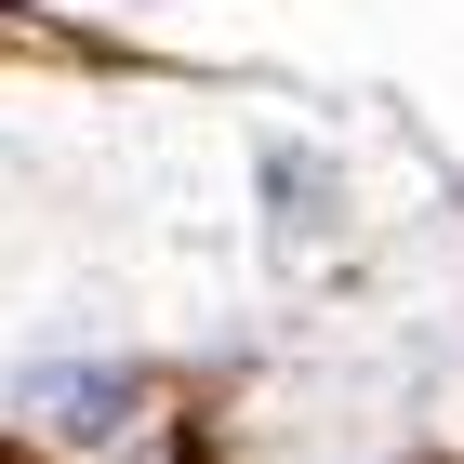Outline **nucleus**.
<instances>
[{
    "mask_svg": "<svg viewBox=\"0 0 464 464\" xmlns=\"http://www.w3.org/2000/svg\"><path fill=\"white\" fill-rule=\"evenodd\" d=\"M266 199H279V239H319L332 226V160L319 146H266Z\"/></svg>",
    "mask_w": 464,
    "mask_h": 464,
    "instance_id": "2",
    "label": "nucleus"
},
{
    "mask_svg": "<svg viewBox=\"0 0 464 464\" xmlns=\"http://www.w3.org/2000/svg\"><path fill=\"white\" fill-rule=\"evenodd\" d=\"M133 372H120V358H93V372H27V385H14V411H40V425L53 438H107V425H133Z\"/></svg>",
    "mask_w": 464,
    "mask_h": 464,
    "instance_id": "1",
    "label": "nucleus"
}]
</instances>
